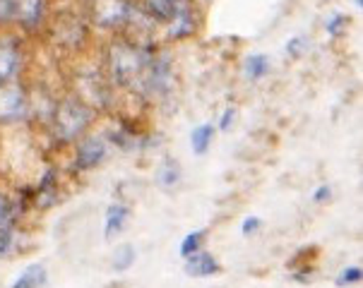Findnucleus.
<instances>
[{
	"mask_svg": "<svg viewBox=\"0 0 363 288\" xmlns=\"http://www.w3.org/2000/svg\"><path fill=\"white\" fill-rule=\"evenodd\" d=\"M128 219H130V209L125 205H111L106 209V224H104V238L113 241L118 233L125 229Z\"/></svg>",
	"mask_w": 363,
	"mask_h": 288,
	"instance_id": "nucleus-11",
	"label": "nucleus"
},
{
	"mask_svg": "<svg viewBox=\"0 0 363 288\" xmlns=\"http://www.w3.org/2000/svg\"><path fill=\"white\" fill-rule=\"evenodd\" d=\"M15 17V0H0V22Z\"/></svg>",
	"mask_w": 363,
	"mask_h": 288,
	"instance_id": "nucleus-28",
	"label": "nucleus"
},
{
	"mask_svg": "<svg viewBox=\"0 0 363 288\" xmlns=\"http://www.w3.org/2000/svg\"><path fill=\"white\" fill-rule=\"evenodd\" d=\"M89 15L101 29H118L130 24L133 5L128 0H89Z\"/></svg>",
	"mask_w": 363,
	"mask_h": 288,
	"instance_id": "nucleus-3",
	"label": "nucleus"
},
{
	"mask_svg": "<svg viewBox=\"0 0 363 288\" xmlns=\"http://www.w3.org/2000/svg\"><path fill=\"white\" fill-rule=\"evenodd\" d=\"M202 241H205V231H193V233H188L186 238L181 241V257L186 260V257H190L193 253H198V250H202Z\"/></svg>",
	"mask_w": 363,
	"mask_h": 288,
	"instance_id": "nucleus-20",
	"label": "nucleus"
},
{
	"mask_svg": "<svg viewBox=\"0 0 363 288\" xmlns=\"http://www.w3.org/2000/svg\"><path fill=\"white\" fill-rule=\"evenodd\" d=\"M306 51H308V41H306L303 36H296V39H291V41L286 44V53H289L291 58H301Z\"/></svg>",
	"mask_w": 363,
	"mask_h": 288,
	"instance_id": "nucleus-24",
	"label": "nucleus"
},
{
	"mask_svg": "<svg viewBox=\"0 0 363 288\" xmlns=\"http://www.w3.org/2000/svg\"><path fill=\"white\" fill-rule=\"evenodd\" d=\"M195 29H198V22H195V15H193V10H190V5H188V8L178 10L176 15L171 17L169 39H174V41L188 39V36L195 34Z\"/></svg>",
	"mask_w": 363,
	"mask_h": 288,
	"instance_id": "nucleus-9",
	"label": "nucleus"
},
{
	"mask_svg": "<svg viewBox=\"0 0 363 288\" xmlns=\"http://www.w3.org/2000/svg\"><path fill=\"white\" fill-rule=\"evenodd\" d=\"M48 281V272L44 265H29L24 272L12 281L10 288H44Z\"/></svg>",
	"mask_w": 363,
	"mask_h": 288,
	"instance_id": "nucleus-14",
	"label": "nucleus"
},
{
	"mask_svg": "<svg viewBox=\"0 0 363 288\" xmlns=\"http://www.w3.org/2000/svg\"><path fill=\"white\" fill-rule=\"evenodd\" d=\"M361 279H363V272H361V267H344L340 274H337V281L335 284L340 286V288H347V286H354V284H361Z\"/></svg>",
	"mask_w": 363,
	"mask_h": 288,
	"instance_id": "nucleus-21",
	"label": "nucleus"
},
{
	"mask_svg": "<svg viewBox=\"0 0 363 288\" xmlns=\"http://www.w3.org/2000/svg\"><path fill=\"white\" fill-rule=\"evenodd\" d=\"M20 67V51L10 41H0V84L10 82V77Z\"/></svg>",
	"mask_w": 363,
	"mask_h": 288,
	"instance_id": "nucleus-12",
	"label": "nucleus"
},
{
	"mask_svg": "<svg viewBox=\"0 0 363 288\" xmlns=\"http://www.w3.org/2000/svg\"><path fill=\"white\" fill-rule=\"evenodd\" d=\"M46 0H15V17L22 27H36L44 20Z\"/></svg>",
	"mask_w": 363,
	"mask_h": 288,
	"instance_id": "nucleus-7",
	"label": "nucleus"
},
{
	"mask_svg": "<svg viewBox=\"0 0 363 288\" xmlns=\"http://www.w3.org/2000/svg\"><path fill=\"white\" fill-rule=\"evenodd\" d=\"M12 243H15V231H12V226H0V260L12 250Z\"/></svg>",
	"mask_w": 363,
	"mask_h": 288,
	"instance_id": "nucleus-22",
	"label": "nucleus"
},
{
	"mask_svg": "<svg viewBox=\"0 0 363 288\" xmlns=\"http://www.w3.org/2000/svg\"><path fill=\"white\" fill-rule=\"evenodd\" d=\"M214 139V125H209V122H205V125H198L193 130V134H190V146H193V151L198 156L207 154L209 144H212Z\"/></svg>",
	"mask_w": 363,
	"mask_h": 288,
	"instance_id": "nucleus-18",
	"label": "nucleus"
},
{
	"mask_svg": "<svg viewBox=\"0 0 363 288\" xmlns=\"http://www.w3.org/2000/svg\"><path fill=\"white\" fill-rule=\"evenodd\" d=\"M58 41L60 44H67V46H79L82 44V36H84V27L82 22L75 20V17H58Z\"/></svg>",
	"mask_w": 363,
	"mask_h": 288,
	"instance_id": "nucleus-13",
	"label": "nucleus"
},
{
	"mask_svg": "<svg viewBox=\"0 0 363 288\" xmlns=\"http://www.w3.org/2000/svg\"><path fill=\"white\" fill-rule=\"evenodd\" d=\"M106 159V142L104 137H87L77 146L75 161H72V171H91Z\"/></svg>",
	"mask_w": 363,
	"mask_h": 288,
	"instance_id": "nucleus-6",
	"label": "nucleus"
},
{
	"mask_svg": "<svg viewBox=\"0 0 363 288\" xmlns=\"http://www.w3.org/2000/svg\"><path fill=\"white\" fill-rule=\"evenodd\" d=\"M143 3H145L147 15L157 22H171V17H174L178 10L188 8V0H143Z\"/></svg>",
	"mask_w": 363,
	"mask_h": 288,
	"instance_id": "nucleus-10",
	"label": "nucleus"
},
{
	"mask_svg": "<svg viewBox=\"0 0 363 288\" xmlns=\"http://www.w3.org/2000/svg\"><path fill=\"white\" fill-rule=\"evenodd\" d=\"M330 197H332L330 185H320L315 192H313V202H315V205H325V202H330Z\"/></svg>",
	"mask_w": 363,
	"mask_h": 288,
	"instance_id": "nucleus-29",
	"label": "nucleus"
},
{
	"mask_svg": "<svg viewBox=\"0 0 363 288\" xmlns=\"http://www.w3.org/2000/svg\"><path fill=\"white\" fill-rule=\"evenodd\" d=\"M347 24H349V17L347 15H340V12H337V15H332L330 20H328L325 29H328L330 36H340L344 32V27H347Z\"/></svg>",
	"mask_w": 363,
	"mask_h": 288,
	"instance_id": "nucleus-23",
	"label": "nucleus"
},
{
	"mask_svg": "<svg viewBox=\"0 0 363 288\" xmlns=\"http://www.w3.org/2000/svg\"><path fill=\"white\" fill-rule=\"evenodd\" d=\"M39 205L41 207H51L55 200H58V178H55V171H46L41 175V183H39Z\"/></svg>",
	"mask_w": 363,
	"mask_h": 288,
	"instance_id": "nucleus-17",
	"label": "nucleus"
},
{
	"mask_svg": "<svg viewBox=\"0 0 363 288\" xmlns=\"http://www.w3.org/2000/svg\"><path fill=\"white\" fill-rule=\"evenodd\" d=\"M94 120V111L82 99H65L53 113V130L60 142L79 139Z\"/></svg>",
	"mask_w": 363,
	"mask_h": 288,
	"instance_id": "nucleus-2",
	"label": "nucleus"
},
{
	"mask_svg": "<svg viewBox=\"0 0 363 288\" xmlns=\"http://www.w3.org/2000/svg\"><path fill=\"white\" fill-rule=\"evenodd\" d=\"M236 122V108H226L224 111V115H221V120H219V130H231V125Z\"/></svg>",
	"mask_w": 363,
	"mask_h": 288,
	"instance_id": "nucleus-27",
	"label": "nucleus"
},
{
	"mask_svg": "<svg viewBox=\"0 0 363 288\" xmlns=\"http://www.w3.org/2000/svg\"><path fill=\"white\" fill-rule=\"evenodd\" d=\"M262 229V219L260 217H245L243 224H241V233L243 236H253Z\"/></svg>",
	"mask_w": 363,
	"mask_h": 288,
	"instance_id": "nucleus-26",
	"label": "nucleus"
},
{
	"mask_svg": "<svg viewBox=\"0 0 363 288\" xmlns=\"http://www.w3.org/2000/svg\"><path fill=\"white\" fill-rule=\"evenodd\" d=\"M219 262L214 260L209 253H193L190 257H186V274L188 277H198V279H207V277H214L219 272Z\"/></svg>",
	"mask_w": 363,
	"mask_h": 288,
	"instance_id": "nucleus-8",
	"label": "nucleus"
},
{
	"mask_svg": "<svg viewBox=\"0 0 363 288\" xmlns=\"http://www.w3.org/2000/svg\"><path fill=\"white\" fill-rule=\"evenodd\" d=\"M24 113H27V91L22 84H0V122H15Z\"/></svg>",
	"mask_w": 363,
	"mask_h": 288,
	"instance_id": "nucleus-4",
	"label": "nucleus"
},
{
	"mask_svg": "<svg viewBox=\"0 0 363 288\" xmlns=\"http://www.w3.org/2000/svg\"><path fill=\"white\" fill-rule=\"evenodd\" d=\"M354 5L356 8H363V0H354Z\"/></svg>",
	"mask_w": 363,
	"mask_h": 288,
	"instance_id": "nucleus-30",
	"label": "nucleus"
},
{
	"mask_svg": "<svg viewBox=\"0 0 363 288\" xmlns=\"http://www.w3.org/2000/svg\"><path fill=\"white\" fill-rule=\"evenodd\" d=\"M135 260H138V253L130 243H125L116 248L113 257H111V267H113V272H128L135 265Z\"/></svg>",
	"mask_w": 363,
	"mask_h": 288,
	"instance_id": "nucleus-19",
	"label": "nucleus"
},
{
	"mask_svg": "<svg viewBox=\"0 0 363 288\" xmlns=\"http://www.w3.org/2000/svg\"><path fill=\"white\" fill-rule=\"evenodd\" d=\"M12 212H15V207H12L10 202H8V197L0 192V226H10L12 217H15Z\"/></svg>",
	"mask_w": 363,
	"mask_h": 288,
	"instance_id": "nucleus-25",
	"label": "nucleus"
},
{
	"mask_svg": "<svg viewBox=\"0 0 363 288\" xmlns=\"http://www.w3.org/2000/svg\"><path fill=\"white\" fill-rule=\"evenodd\" d=\"M145 87L150 94H169L174 87V67H171L169 56L152 58L145 70Z\"/></svg>",
	"mask_w": 363,
	"mask_h": 288,
	"instance_id": "nucleus-5",
	"label": "nucleus"
},
{
	"mask_svg": "<svg viewBox=\"0 0 363 288\" xmlns=\"http://www.w3.org/2000/svg\"><path fill=\"white\" fill-rule=\"evenodd\" d=\"M269 67H272V65H269V58L267 56H262V53H253V56L245 58L243 75H245V79H250V82H257V79L267 77Z\"/></svg>",
	"mask_w": 363,
	"mask_h": 288,
	"instance_id": "nucleus-16",
	"label": "nucleus"
},
{
	"mask_svg": "<svg viewBox=\"0 0 363 288\" xmlns=\"http://www.w3.org/2000/svg\"><path fill=\"white\" fill-rule=\"evenodd\" d=\"M152 60V53L145 46L130 44V41H118V44L111 46L108 53V65H111V75L121 87L138 82V77L145 75L147 65Z\"/></svg>",
	"mask_w": 363,
	"mask_h": 288,
	"instance_id": "nucleus-1",
	"label": "nucleus"
},
{
	"mask_svg": "<svg viewBox=\"0 0 363 288\" xmlns=\"http://www.w3.org/2000/svg\"><path fill=\"white\" fill-rule=\"evenodd\" d=\"M157 183L166 190L176 188L181 183V163L176 159H164L162 166L157 168Z\"/></svg>",
	"mask_w": 363,
	"mask_h": 288,
	"instance_id": "nucleus-15",
	"label": "nucleus"
}]
</instances>
